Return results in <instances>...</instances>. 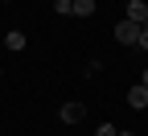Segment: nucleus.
<instances>
[{"instance_id":"423d86ee","label":"nucleus","mask_w":148,"mask_h":136,"mask_svg":"<svg viewBox=\"0 0 148 136\" xmlns=\"http://www.w3.org/2000/svg\"><path fill=\"white\" fill-rule=\"evenodd\" d=\"M4 46H8V50H25V33H21V29H8Z\"/></svg>"},{"instance_id":"9d476101","label":"nucleus","mask_w":148,"mask_h":136,"mask_svg":"<svg viewBox=\"0 0 148 136\" xmlns=\"http://www.w3.org/2000/svg\"><path fill=\"white\" fill-rule=\"evenodd\" d=\"M140 87H148V66H144V70H140Z\"/></svg>"},{"instance_id":"1a4fd4ad","label":"nucleus","mask_w":148,"mask_h":136,"mask_svg":"<svg viewBox=\"0 0 148 136\" xmlns=\"http://www.w3.org/2000/svg\"><path fill=\"white\" fill-rule=\"evenodd\" d=\"M140 50H148V25L140 29Z\"/></svg>"},{"instance_id":"f8f14e48","label":"nucleus","mask_w":148,"mask_h":136,"mask_svg":"<svg viewBox=\"0 0 148 136\" xmlns=\"http://www.w3.org/2000/svg\"><path fill=\"white\" fill-rule=\"evenodd\" d=\"M4 4H12V0H4Z\"/></svg>"},{"instance_id":"6e6552de","label":"nucleus","mask_w":148,"mask_h":136,"mask_svg":"<svg viewBox=\"0 0 148 136\" xmlns=\"http://www.w3.org/2000/svg\"><path fill=\"white\" fill-rule=\"evenodd\" d=\"M95 136H119V128H115V124H99V128H95Z\"/></svg>"},{"instance_id":"f257e3e1","label":"nucleus","mask_w":148,"mask_h":136,"mask_svg":"<svg viewBox=\"0 0 148 136\" xmlns=\"http://www.w3.org/2000/svg\"><path fill=\"white\" fill-rule=\"evenodd\" d=\"M111 33H115L119 46H140V25H132V21H119Z\"/></svg>"},{"instance_id":"9b49d317","label":"nucleus","mask_w":148,"mask_h":136,"mask_svg":"<svg viewBox=\"0 0 148 136\" xmlns=\"http://www.w3.org/2000/svg\"><path fill=\"white\" fill-rule=\"evenodd\" d=\"M119 136H136V132H119Z\"/></svg>"},{"instance_id":"ddd939ff","label":"nucleus","mask_w":148,"mask_h":136,"mask_svg":"<svg viewBox=\"0 0 148 136\" xmlns=\"http://www.w3.org/2000/svg\"><path fill=\"white\" fill-rule=\"evenodd\" d=\"M0 74H4V70H0Z\"/></svg>"},{"instance_id":"7ed1b4c3","label":"nucleus","mask_w":148,"mask_h":136,"mask_svg":"<svg viewBox=\"0 0 148 136\" xmlns=\"http://www.w3.org/2000/svg\"><path fill=\"white\" fill-rule=\"evenodd\" d=\"M58 115H62V124H78L82 115H86V103H62Z\"/></svg>"},{"instance_id":"f03ea898","label":"nucleus","mask_w":148,"mask_h":136,"mask_svg":"<svg viewBox=\"0 0 148 136\" xmlns=\"http://www.w3.org/2000/svg\"><path fill=\"white\" fill-rule=\"evenodd\" d=\"M123 21H132V25H140V29H144V25H148V4H144V0H132Z\"/></svg>"},{"instance_id":"20e7f679","label":"nucleus","mask_w":148,"mask_h":136,"mask_svg":"<svg viewBox=\"0 0 148 136\" xmlns=\"http://www.w3.org/2000/svg\"><path fill=\"white\" fill-rule=\"evenodd\" d=\"M127 107H136V111H140V107H148V87H140V83H136L132 91H127Z\"/></svg>"},{"instance_id":"39448f33","label":"nucleus","mask_w":148,"mask_h":136,"mask_svg":"<svg viewBox=\"0 0 148 136\" xmlns=\"http://www.w3.org/2000/svg\"><path fill=\"white\" fill-rule=\"evenodd\" d=\"M95 0H74V17H95Z\"/></svg>"},{"instance_id":"0eeeda50","label":"nucleus","mask_w":148,"mask_h":136,"mask_svg":"<svg viewBox=\"0 0 148 136\" xmlns=\"http://www.w3.org/2000/svg\"><path fill=\"white\" fill-rule=\"evenodd\" d=\"M53 12H58V17H70L74 12V0H53Z\"/></svg>"}]
</instances>
